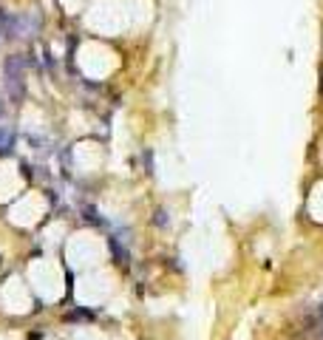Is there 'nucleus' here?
<instances>
[{
  "label": "nucleus",
  "instance_id": "1",
  "mask_svg": "<svg viewBox=\"0 0 323 340\" xmlns=\"http://www.w3.org/2000/svg\"><path fill=\"white\" fill-rule=\"evenodd\" d=\"M26 60L23 57H9L6 60V85H9V97L12 100H23L26 94Z\"/></svg>",
  "mask_w": 323,
  "mask_h": 340
},
{
  "label": "nucleus",
  "instance_id": "2",
  "mask_svg": "<svg viewBox=\"0 0 323 340\" xmlns=\"http://www.w3.org/2000/svg\"><path fill=\"white\" fill-rule=\"evenodd\" d=\"M12 142H14V134L9 131V128H0V153L12 150Z\"/></svg>",
  "mask_w": 323,
  "mask_h": 340
},
{
  "label": "nucleus",
  "instance_id": "3",
  "mask_svg": "<svg viewBox=\"0 0 323 340\" xmlns=\"http://www.w3.org/2000/svg\"><path fill=\"white\" fill-rule=\"evenodd\" d=\"M0 113H3V102H0Z\"/></svg>",
  "mask_w": 323,
  "mask_h": 340
}]
</instances>
